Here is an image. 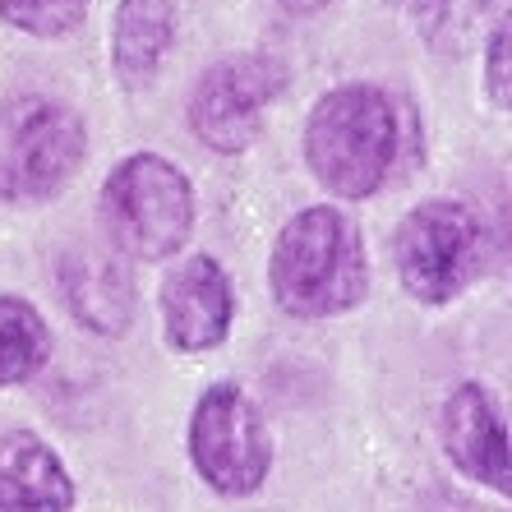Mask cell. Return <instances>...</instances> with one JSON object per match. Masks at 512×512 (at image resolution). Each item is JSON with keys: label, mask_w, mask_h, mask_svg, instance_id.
Wrapping results in <instances>:
<instances>
[{"label": "cell", "mask_w": 512, "mask_h": 512, "mask_svg": "<svg viewBox=\"0 0 512 512\" xmlns=\"http://www.w3.org/2000/svg\"><path fill=\"white\" fill-rule=\"evenodd\" d=\"M97 217L116 254H125L130 263H167L190 245L199 203L190 176L171 157L130 153L102 180Z\"/></svg>", "instance_id": "cell-3"}, {"label": "cell", "mask_w": 512, "mask_h": 512, "mask_svg": "<svg viewBox=\"0 0 512 512\" xmlns=\"http://www.w3.org/2000/svg\"><path fill=\"white\" fill-rule=\"evenodd\" d=\"M512 84H508V24H499L489 33V47H485V97L494 111H508L512 102Z\"/></svg>", "instance_id": "cell-15"}, {"label": "cell", "mask_w": 512, "mask_h": 512, "mask_svg": "<svg viewBox=\"0 0 512 512\" xmlns=\"http://www.w3.org/2000/svg\"><path fill=\"white\" fill-rule=\"evenodd\" d=\"M305 167L333 199L360 203L388 185L402 153V120L379 84H337L305 116Z\"/></svg>", "instance_id": "cell-2"}, {"label": "cell", "mask_w": 512, "mask_h": 512, "mask_svg": "<svg viewBox=\"0 0 512 512\" xmlns=\"http://www.w3.org/2000/svg\"><path fill=\"white\" fill-rule=\"evenodd\" d=\"M286 14H296V19H310V14H319V10H328L333 0H277Z\"/></svg>", "instance_id": "cell-17"}, {"label": "cell", "mask_w": 512, "mask_h": 512, "mask_svg": "<svg viewBox=\"0 0 512 512\" xmlns=\"http://www.w3.org/2000/svg\"><path fill=\"white\" fill-rule=\"evenodd\" d=\"M176 47V0H120L111 19V70L125 88H143Z\"/></svg>", "instance_id": "cell-12"}, {"label": "cell", "mask_w": 512, "mask_h": 512, "mask_svg": "<svg viewBox=\"0 0 512 512\" xmlns=\"http://www.w3.org/2000/svg\"><path fill=\"white\" fill-rule=\"evenodd\" d=\"M439 443L453 471H462L466 480H476L480 489L508 499L512 494V466H508V429L494 397L485 393V383L466 379L453 393L443 397L439 411Z\"/></svg>", "instance_id": "cell-9"}, {"label": "cell", "mask_w": 512, "mask_h": 512, "mask_svg": "<svg viewBox=\"0 0 512 512\" xmlns=\"http://www.w3.org/2000/svg\"><path fill=\"white\" fill-rule=\"evenodd\" d=\"M51 365V328L33 300L0 296V388H19Z\"/></svg>", "instance_id": "cell-13"}, {"label": "cell", "mask_w": 512, "mask_h": 512, "mask_svg": "<svg viewBox=\"0 0 512 512\" xmlns=\"http://www.w3.org/2000/svg\"><path fill=\"white\" fill-rule=\"evenodd\" d=\"M185 448L199 480L222 499H250L273 476V439L263 411L240 383L203 388L190 411Z\"/></svg>", "instance_id": "cell-6"}, {"label": "cell", "mask_w": 512, "mask_h": 512, "mask_svg": "<svg viewBox=\"0 0 512 512\" xmlns=\"http://www.w3.org/2000/svg\"><path fill=\"white\" fill-rule=\"evenodd\" d=\"M157 310H162V337L171 351L203 356V351H217L236 328V286L213 254H190L167 273Z\"/></svg>", "instance_id": "cell-8"}, {"label": "cell", "mask_w": 512, "mask_h": 512, "mask_svg": "<svg viewBox=\"0 0 512 512\" xmlns=\"http://www.w3.org/2000/svg\"><path fill=\"white\" fill-rule=\"evenodd\" d=\"M282 88H286V70L277 56L240 51V56L213 60L199 74V84L190 88V102H185L190 134L208 153L222 157L245 153L259 139L263 111L282 97Z\"/></svg>", "instance_id": "cell-7"}, {"label": "cell", "mask_w": 512, "mask_h": 512, "mask_svg": "<svg viewBox=\"0 0 512 512\" xmlns=\"http://www.w3.org/2000/svg\"><path fill=\"white\" fill-rule=\"evenodd\" d=\"M485 268V227L471 203L434 194L393 231V273L420 305H453Z\"/></svg>", "instance_id": "cell-4"}, {"label": "cell", "mask_w": 512, "mask_h": 512, "mask_svg": "<svg viewBox=\"0 0 512 512\" xmlns=\"http://www.w3.org/2000/svg\"><path fill=\"white\" fill-rule=\"evenodd\" d=\"M88 0H0V19L24 37L56 42L84 24Z\"/></svg>", "instance_id": "cell-14"}, {"label": "cell", "mask_w": 512, "mask_h": 512, "mask_svg": "<svg viewBox=\"0 0 512 512\" xmlns=\"http://www.w3.org/2000/svg\"><path fill=\"white\" fill-rule=\"evenodd\" d=\"M60 296L74 323L97 337H125L139 314V286L130 263L111 245H74L60 259Z\"/></svg>", "instance_id": "cell-10"}, {"label": "cell", "mask_w": 512, "mask_h": 512, "mask_svg": "<svg viewBox=\"0 0 512 512\" xmlns=\"http://www.w3.org/2000/svg\"><path fill=\"white\" fill-rule=\"evenodd\" d=\"M268 291L291 319H337L370 291V254L356 217L314 203L282 222L268 250Z\"/></svg>", "instance_id": "cell-1"}, {"label": "cell", "mask_w": 512, "mask_h": 512, "mask_svg": "<svg viewBox=\"0 0 512 512\" xmlns=\"http://www.w3.org/2000/svg\"><path fill=\"white\" fill-rule=\"evenodd\" d=\"M388 5H393V10H402V14H411V19H425V24H434L448 0H388Z\"/></svg>", "instance_id": "cell-16"}, {"label": "cell", "mask_w": 512, "mask_h": 512, "mask_svg": "<svg viewBox=\"0 0 512 512\" xmlns=\"http://www.w3.org/2000/svg\"><path fill=\"white\" fill-rule=\"evenodd\" d=\"M88 125L60 97H19L0 120V199L51 203L84 167Z\"/></svg>", "instance_id": "cell-5"}, {"label": "cell", "mask_w": 512, "mask_h": 512, "mask_svg": "<svg viewBox=\"0 0 512 512\" xmlns=\"http://www.w3.org/2000/svg\"><path fill=\"white\" fill-rule=\"evenodd\" d=\"M74 503L70 471L42 434H0V512H65Z\"/></svg>", "instance_id": "cell-11"}]
</instances>
